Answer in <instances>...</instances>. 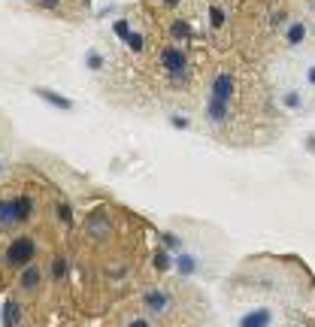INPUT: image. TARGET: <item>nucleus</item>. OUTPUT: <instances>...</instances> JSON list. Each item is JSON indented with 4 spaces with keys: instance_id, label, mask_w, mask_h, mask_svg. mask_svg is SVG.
<instances>
[{
    "instance_id": "obj_1",
    "label": "nucleus",
    "mask_w": 315,
    "mask_h": 327,
    "mask_svg": "<svg viewBox=\"0 0 315 327\" xmlns=\"http://www.w3.org/2000/svg\"><path fill=\"white\" fill-rule=\"evenodd\" d=\"M33 212V200L27 194H18V197H9V200H0V230H12L18 227L24 218H30Z\"/></svg>"
},
{
    "instance_id": "obj_2",
    "label": "nucleus",
    "mask_w": 315,
    "mask_h": 327,
    "mask_svg": "<svg viewBox=\"0 0 315 327\" xmlns=\"http://www.w3.org/2000/svg\"><path fill=\"white\" fill-rule=\"evenodd\" d=\"M33 258H36V243L30 237H15L6 249V264L12 270H24L27 264H33Z\"/></svg>"
},
{
    "instance_id": "obj_3",
    "label": "nucleus",
    "mask_w": 315,
    "mask_h": 327,
    "mask_svg": "<svg viewBox=\"0 0 315 327\" xmlns=\"http://www.w3.org/2000/svg\"><path fill=\"white\" fill-rule=\"evenodd\" d=\"M161 67L179 82V79L188 76V55H185L179 45H164V49H161Z\"/></svg>"
},
{
    "instance_id": "obj_4",
    "label": "nucleus",
    "mask_w": 315,
    "mask_h": 327,
    "mask_svg": "<svg viewBox=\"0 0 315 327\" xmlns=\"http://www.w3.org/2000/svg\"><path fill=\"white\" fill-rule=\"evenodd\" d=\"M85 233H88L91 240L109 237V215H106V212H91V215L85 218Z\"/></svg>"
},
{
    "instance_id": "obj_5",
    "label": "nucleus",
    "mask_w": 315,
    "mask_h": 327,
    "mask_svg": "<svg viewBox=\"0 0 315 327\" xmlns=\"http://www.w3.org/2000/svg\"><path fill=\"white\" fill-rule=\"evenodd\" d=\"M231 97H234V76L231 73H218L215 82H212V100L231 103Z\"/></svg>"
},
{
    "instance_id": "obj_6",
    "label": "nucleus",
    "mask_w": 315,
    "mask_h": 327,
    "mask_svg": "<svg viewBox=\"0 0 315 327\" xmlns=\"http://www.w3.org/2000/svg\"><path fill=\"white\" fill-rule=\"evenodd\" d=\"M143 306H146L149 312L161 315V312H167V306H170V297H167V291H149V294L143 297Z\"/></svg>"
},
{
    "instance_id": "obj_7",
    "label": "nucleus",
    "mask_w": 315,
    "mask_h": 327,
    "mask_svg": "<svg viewBox=\"0 0 315 327\" xmlns=\"http://www.w3.org/2000/svg\"><path fill=\"white\" fill-rule=\"evenodd\" d=\"M270 321H273V312L261 306V309L243 315V318H240V327H270Z\"/></svg>"
},
{
    "instance_id": "obj_8",
    "label": "nucleus",
    "mask_w": 315,
    "mask_h": 327,
    "mask_svg": "<svg viewBox=\"0 0 315 327\" xmlns=\"http://www.w3.org/2000/svg\"><path fill=\"white\" fill-rule=\"evenodd\" d=\"M36 97H42L46 103H52V106H58V109H64V112L73 109V100H67L64 94H55V91H49V88H36Z\"/></svg>"
},
{
    "instance_id": "obj_9",
    "label": "nucleus",
    "mask_w": 315,
    "mask_h": 327,
    "mask_svg": "<svg viewBox=\"0 0 315 327\" xmlns=\"http://www.w3.org/2000/svg\"><path fill=\"white\" fill-rule=\"evenodd\" d=\"M206 115H209V121H224V118L231 115V103H221V100H212V97H209Z\"/></svg>"
},
{
    "instance_id": "obj_10",
    "label": "nucleus",
    "mask_w": 315,
    "mask_h": 327,
    "mask_svg": "<svg viewBox=\"0 0 315 327\" xmlns=\"http://www.w3.org/2000/svg\"><path fill=\"white\" fill-rule=\"evenodd\" d=\"M18 315H21V309H18V303L15 300H6L3 303V327H18Z\"/></svg>"
},
{
    "instance_id": "obj_11",
    "label": "nucleus",
    "mask_w": 315,
    "mask_h": 327,
    "mask_svg": "<svg viewBox=\"0 0 315 327\" xmlns=\"http://www.w3.org/2000/svg\"><path fill=\"white\" fill-rule=\"evenodd\" d=\"M21 285H24L27 291H33V288L39 285V267H36V264H27V267H24V273H21Z\"/></svg>"
},
{
    "instance_id": "obj_12",
    "label": "nucleus",
    "mask_w": 315,
    "mask_h": 327,
    "mask_svg": "<svg viewBox=\"0 0 315 327\" xmlns=\"http://www.w3.org/2000/svg\"><path fill=\"white\" fill-rule=\"evenodd\" d=\"M303 36H306V24H303V21H297V24L288 27V42H291V45L303 42Z\"/></svg>"
},
{
    "instance_id": "obj_13",
    "label": "nucleus",
    "mask_w": 315,
    "mask_h": 327,
    "mask_svg": "<svg viewBox=\"0 0 315 327\" xmlns=\"http://www.w3.org/2000/svg\"><path fill=\"white\" fill-rule=\"evenodd\" d=\"M176 267H179V273H182V276H191V273L197 270V261H194L191 255H179V261H176Z\"/></svg>"
},
{
    "instance_id": "obj_14",
    "label": "nucleus",
    "mask_w": 315,
    "mask_h": 327,
    "mask_svg": "<svg viewBox=\"0 0 315 327\" xmlns=\"http://www.w3.org/2000/svg\"><path fill=\"white\" fill-rule=\"evenodd\" d=\"M64 273H67V258H64V255H58V258L52 261V276H55V282H61V279H64Z\"/></svg>"
},
{
    "instance_id": "obj_15",
    "label": "nucleus",
    "mask_w": 315,
    "mask_h": 327,
    "mask_svg": "<svg viewBox=\"0 0 315 327\" xmlns=\"http://www.w3.org/2000/svg\"><path fill=\"white\" fill-rule=\"evenodd\" d=\"M124 42H127L130 52H143V45H146V42H143V33H133V30L124 36Z\"/></svg>"
},
{
    "instance_id": "obj_16",
    "label": "nucleus",
    "mask_w": 315,
    "mask_h": 327,
    "mask_svg": "<svg viewBox=\"0 0 315 327\" xmlns=\"http://www.w3.org/2000/svg\"><path fill=\"white\" fill-rule=\"evenodd\" d=\"M209 21H212V27H221L224 24V12L218 6H209Z\"/></svg>"
},
{
    "instance_id": "obj_17",
    "label": "nucleus",
    "mask_w": 315,
    "mask_h": 327,
    "mask_svg": "<svg viewBox=\"0 0 315 327\" xmlns=\"http://www.w3.org/2000/svg\"><path fill=\"white\" fill-rule=\"evenodd\" d=\"M155 267H158V270H167V267H170V255H167V252H158V255H155Z\"/></svg>"
},
{
    "instance_id": "obj_18",
    "label": "nucleus",
    "mask_w": 315,
    "mask_h": 327,
    "mask_svg": "<svg viewBox=\"0 0 315 327\" xmlns=\"http://www.w3.org/2000/svg\"><path fill=\"white\" fill-rule=\"evenodd\" d=\"M173 33H176V36H191V27H188L185 21H176V24H173Z\"/></svg>"
},
{
    "instance_id": "obj_19",
    "label": "nucleus",
    "mask_w": 315,
    "mask_h": 327,
    "mask_svg": "<svg viewBox=\"0 0 315 327\" xmlns=\"http://www.w3.org/2000/svg\"><path fill=\"white\" fill-rule=\"evenodd\" d=\"M88 67H91V70H100V67H103V58H100L97 52H88Z\"/></svg>"
},
{
    "instance_id": "obj_20",
    "label": "nucleus",
    "mask_w": 315,
    "mask_h": 327,
    "mask_svg": "<svg viewBox=\"0 0 315 327\" xmlns=\"http://www.w3.org/2000/svg\"><path fill=\"white\" fill-rule=\"evenodd\" d=\"M58 218H61L64 224H73V212H70V206H58Z\"/></svg>"
},
{
    "instance_id": "obj_21",
    "label": "nucleus",
    "mask_w": 315,
    "mask_h": 327,
    "mask_svg": "<svg viewBox=\"0 0 315 327\" xmlns=\"http://www.w3.org/2000/svg\"><path fill=\"white\" fill-rule=\"evenodd\" d=\"M115 33H118V36L124 39V36L130 33V24H127V21H115Z\"/></svg>"
},
{
    "instance_id": "obj_22",
    "label": "nucleus",
    "mask_w": 315,
    "mask_h": 327,
    "mask_svg": "<svg viewBox=\"0 0 315 327\" xmlns=\"http://www.w3.org/2000/svg\"><path fill=\"white\" fill-rule=\"evenodd\" d=\"M285 106L297 109V106H300V94H285Z\"/></svg>"
},
{
    "instance_id": "obj_23",
    "label": "nucleus",
    "mask_w": 315,
    "mask_h": 327,
    "mask_svg": "<svg viewBox=\"0 0 315 327\" xmlns=\"http://www.w3.org/2000/svg\"><path fill=\"white\" fill-rule=\"evenodd\" d=\"M170 121H173V127H182V130L188 127V118H182V115H173Z\"/></svg>"
},
{
    "instance_id": "obj_24",
    "label": "nucleus",
    "mask_w": 315,
    "mask_h": 327,
    "mask_svg": "<svg viewBox=\"0 0 315 327\" xmlns=\"http://www.w3.org/2000/svg\"><path fill=\"white\" fill-rule=\"evenodd\" d=\"M36 3H39V6H46V9H55L61 0H36Z\"/></svg>"
},
{
    "instance_id": "obj_25",
    "label": "nucleus",
    "mask_w": 315,
    "mask_h": 327,
    "mask_svg": "<svg viewBox=\"0 0 315 327\" xmlns=\"http://www.w3.org/2000/svg\"><path fill=\"white\" fill-rule=\"evenodd\" d=\"M164 243H167V246H179V240H176V237H170V233H164Z\"/></svg>"
},
{
    "instance_id": "obj_26",
    "label": "nucleus",
    "mask_w": 315,
    "mask_h": 327,
    "mask_svg": "<svg viewBox=\"0 0 315 327\" xmlns=\"http://www.w3.org/2000/svg\"><path fill=\"white\" fill-rule=\"evenodd\" d=\"M127 327H152V324H149V321H143V318H137V321H130Z\"/></svg>"
},
{
    "instance_id": "obj_27",
    "label": "nucleus",
    "mask_w": 315,
    "mask_h": 327,
    "mask_svg": "<svg viewBox=\"0 0 315 327\" xmlns=\"http://www.w3.org/2000/svg\"><path fill=\"white\" fill-rule=\"evenodd\" d=\"M164 3H167V6H179V0H164Z\"/></svg>"
}]
</instances>
